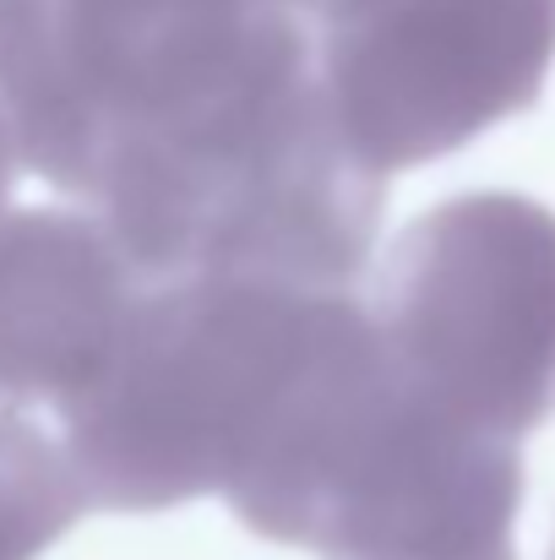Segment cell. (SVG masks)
I'll list each match as a JSON object with an SVG mask.
<instances>
[{"instance_id":"6","label":"cell","mask_w":555,"mask_h":560,"mask_svg":"<svg viewBox=\"0 0 555 560\" xmlns=\"http://www.w3.org/2000/svg\"><path fill=\"white\" fill-rule=\"evenodd\" d=\"M142 272L104 223L33 212L0 234V397L77 408L109 371Z\"/></svg>"},{"instance_id":"1","label":"cell","mask_w":555,"mask_h":560,"mask_svg":"<svg viewBox=\"0 0 555 560\" xmlns=\"http://www.w3.org/2000/svg\"><path fill=\"white\" fill-rule=\"evenodd\" d=\"M0 98L142 278L344 294L366 267L381 186L333 131L311 27L262 0H0Z\"/></svg>"},{"instance_id":"7","label":"cell","mask_w":555,"mask_h":560,"mask_svg":"<svg viewBox=\"0 0 555 560\" xmlns=\"http://www.w3.org/2000/svg\"><path fill=\"white\" fill-rule=\"evenodd\" d=\"M262 5H273V11H284V16H294V22H316L322 33L327 27H338V22H349L360 5H370V0H262Z\"/></svg>"},{"instance_id":"2","label":"cell","mask_w":555,"mask_h":560,"mask_svg":"<svg viewBox=\"0 0 555 560\" xmlns=\"http://www.w3.org/2000/svg\"><path fill=\"white\" fill-rule=\"evenodd\" d=\"M349 311V294L256 278L142 289L109 371L60 413L82 495L126 512L229 495Z\"/></svg>"},{"instance_id":"4","label":"cell","mask_w":555,"mask_h":560,"mask_svg":"<svg viewBox=\"0 0 555 560\" xmlns=\"http://www.w3.org/2000/svg\"><path fill=\"white\" fill-rule=\"evenodd\" d=\"M555 60V0H370L322 33L316 77L366 175L414 170L529 109Z\"/></svg>"},{"instance_id":"3","label":"cell","mask_w":555,"mask_h":560,"mask_svg":"<svg viewBox=\"0 0 555 560\" xmlns=\"http://www.w3.org/2000/svg\"><path fill=\"white\" fill-rule=\"evenodd\" d=\"M370 316L419 402L518 446L555 413V212L501 190L441 201L397 240Z\"/></svg>"},{"instance_id":"5","label":"cell","mask_w":555,"mask_h":560,"mask_svg":"<svg viewBox=\"0 0 555 560\" xmlns=\"http://www.w3.org/2000/svg\"><path fill=\"white\" fill-rule=\"evenodd\" d=\"M518 446L436 413L386 360L300 490L284 545L322 560H518Z\"/></svg>"}]
</instances>
